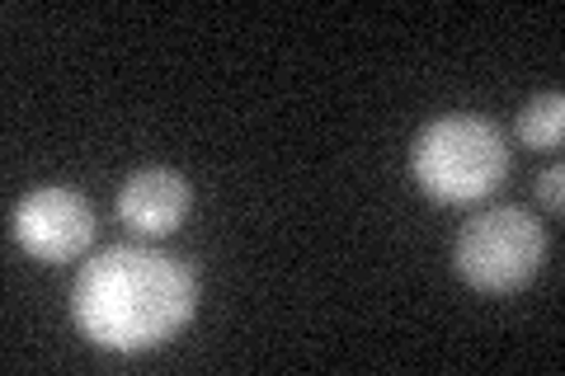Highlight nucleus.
<instances>
[{
	"instance_id": "39448f33",
	"label": "nucleus",
	"mask_w": 565,
	"mask_h": 376,
	"mask_svg": "<svg viewBox=\"0 0 565 376\" xmlns=\"http://www.w3.org/2000/svg\"><path fill=\"white\" fill-rule=\"evenodd\" d=\"M189 203H193L189 179L166 165L137 170L128 184L118 189V217L128 222L137 236H170V230H180V222L189 217Z\"/></svg>"
},
{
	"instance_id": "f257e3e1",
	"label": "nucleus",
	"mask_w": 565,
	"mask_h": 376,
	"mask_svg": "<svg viewBox=\"0 0 565 376\" xmlns=\"http://www.w3.org/2000/svg\"><path fill=\"white\" fill-rule=\"evenodd\" d=\"M193 307H199V282L189 264L151 245L104 249L81 268L71 288L76 330L109 353L161 348L193 320Z\"/></svg>"
},
{
	"instance_id": "423d86ee",
	"label": "nucleus",
	"mask_w": 565,
	"mask_h": 376,
	"mask_svg": "<svg viewBox=\"0 0 565 376\" xmlns=\"http://www.w3.org/2000/svg\"><path fill=\"white\" fill-rule=\"evenodd\" d=\"M514 132L523 147H533V151H556L561 147V137H565V99H561V89H546V95H533L523 104V114L514 122Z\"/></svg>"
},
{
	"instance_id": "20e7f679",
	"label": "nucleus",
	"mask_w": 565,
	"mask_h": 376,
	"mask_svg": "<svg viewBox=\"0 0 565 376\" xmlns=\"http://www.w3.org/2000/svg\"><path fill=\"white\" fill-rule=\"evenodd\" d=\"M10 230L24 255L43 264H66V259H81L95 245V207L76 189L43 184L14 203Z\"/></svg>"
},
{
	"instance_id": "f03ea898",
	"label": "nucleus",
	"mask_w": 565,
	"mask_h": 376,
	"mask_svg": "<svg viewBox=\"0 0 565 376\" xmlns=\"http://www.w3.org/2000/svg\"><path fill=\"white\" fill-rule=\"evenodd\" d=\"M411 174L434 203L467 207L490 198L509 174V141L490 118L448 114L419 128L411 147Z\"/></svg>"
},
{
	"instance_id": "0eeeda50",
	"label": "nucleus",
	"mask_w": 565,
	"mask_h": 376,
	"mask_svg": "<svg viewBox=\"0 0 565 376\" xmlns=\"http://www.w3.org/2000/svg\"><path fill=\"white\" fill-rule=\"evenodd\" d=\"M561 184H565V170H561V165H552V170L537 179V198L552 207V212H561Z\"/></svg>"
},
{
	"instance_id": "7ed1b4c3",
	"label": "nucleus",
	"mask_w": 565,
	"mask_h": 376,
	"mask_svg": "<svg viewBox=\"0 0 565 376\" xmlns=\"http://www.w3.org/2000/svg\"><path fill=\"white\" fill-rule=\"evenodd\" d=\"M546 259V226L523 207H490L457 236V278L476 292H519Z\"/></svg>"
}]
</instances>
